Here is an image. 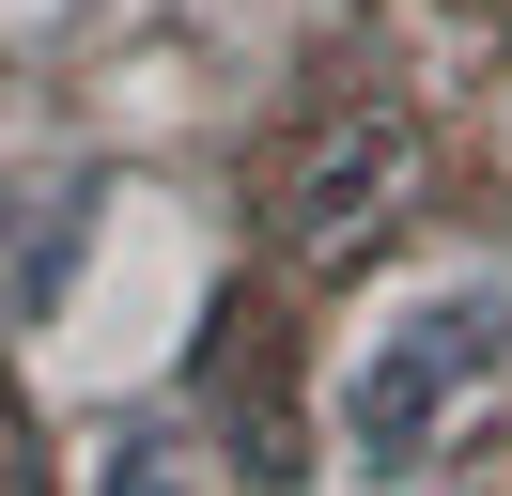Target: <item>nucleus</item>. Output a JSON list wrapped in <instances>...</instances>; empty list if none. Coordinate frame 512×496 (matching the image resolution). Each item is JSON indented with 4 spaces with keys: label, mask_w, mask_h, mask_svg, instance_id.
Wrapping results in <instances>:
<instances>
[{
    "label": "nucleus",
    "mask_w": 512,
    "mask_h": 496,
    "mask_svg": "<svg viewBox=\"0 0 512 496\" xmlns=\"http://www.w3.org/2000/svg\"><path fill=\"white\" fill-rule=\"evenodd\" d=\"M512 357V295L497 279H435V295H404L373 326V357L342 372V450L373 465V481H404L419 450L450 434V403H481Z\"/></svg>",
    "instance_id": "nucleus-1"
},
{
    "label": "nucleus",
    "mask_w": 512,
    "mask_h": 496,
    "mask_svg": "<svg viewBox=\"0 0 512 496\" xmlns=\"http://www.w3.org/2000/svg\"><path fill=\"white\" fill-rule=\"evenodd\" d=\"M78 217H94V171H63V155H16V171H0V310H47V295H63Z\"/></svg>",
    "instance_id": "nucleus-2"
},
{
    "label": "nucleus",
    "mask_w": 512,
    "mask_h": 496,
    "mask_svg": "<svg viewBox=\"0 0 512 496\" xmlns=\"http://www.w3.org/2000/svg\"><path fill=\"white\" fill-rule=\"evenodd\" d=\"M109 496H187V450H171V434H125V450H109Z\"/></svg>",
    "instance_id": "nucleus-3"
}]
</instances>
